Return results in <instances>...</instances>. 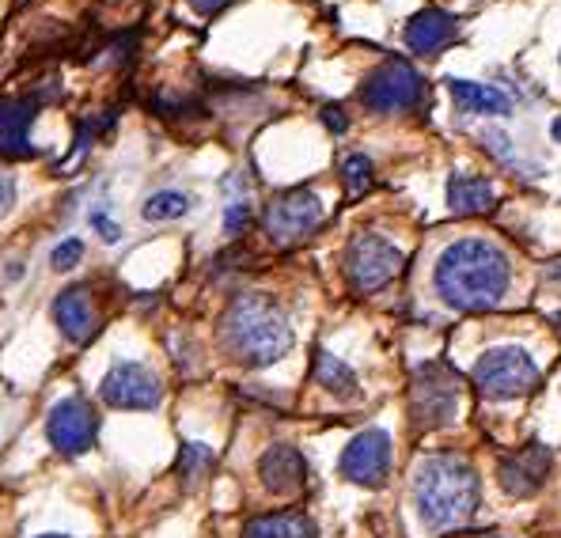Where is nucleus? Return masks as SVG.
I'll return each instance as SVG.
<instances>
[{
	"mask_svg": "<svg viewBox=\"0 0 561 538\" xmlns=\"http://www.w3.org/2000/svg\"><path fill=\"white\" fill-rule=\"evenodd\" d=\"M342 474L350 478L353 485L360 490H379V485L391 478V467H394V448H391V436L383 428H365L357 433L342 451Z\"/></svg>",
	"mask_w": 561,
	"mask_h": 538,
	"instance_id": "obj_9",
	"label": "nucleus"
},
{
	"mask_svg": "<svg viewBox=\"0 0 561 538\" xmlns=\"http://www.w3.org/2000/svg\"><path fill=\"white\" fill-rule=\"evenodd\" d=\"M259 478L266 485V493L274 496H293L308 485V459L293 444H274L262 451L259 459Z\"/></svg>",
	"mask_w": 561,
	"mask_h": 538,
	"instance_id": "obj_13",
	"label": "nucleus"
},
{
	"mask_svg": "<svg viewBox=\"0 0 561 538\" xmlns=\"http://www.w3.org/2000/svg\"><path fill=\"white\" fill-rule=\"evenodd\" d=\"M46 436L61 455H84L92 451L95 436H99V413L92 410V402L69 394V399L54 402L46 417Z\"/></svg>",
	"mask_w": 561,
	"mask_h": 538,
	"instance_id": "obj_11",
	"label": "nucleus"
},
{
	"mask_svg": "<svg viewBox=\"0 0 561 538\" xmlns=\"http://www.w3.org/2000/svg\"><path fill=\"white\" fill-rule=\"evenodd\" d=\"M436 293L456 311H490L513 285V262L490 239H459L436 259Z\"/></svg>",
	"mask_w": 561,
	"mask_h": 538,
	"instance_id": "obj_1",
	"label": "nucleus"
},
{
	"mask_svg": "<svg viewBox=\"0 0 561 538\" xmlns=\"http://www.w3.org/2000/svg\"><path fill=\"white\" fill-rule=\"evenodd\" d=\"M402 262H407L402 251L387 236L360 231V236H353L350 251H345V281H350V288L360 296L379 293V288H387L399 277Z\"/></svg>",
	"mask_w": 561,
	"mask_h": 538,
	"instance_id": "obj_6",
	"label": "nucleus"
},
{
	"mask_svg": "<svg viewBox=\"0 0 561 538\" xmlns=\"http://www.w3.org/2000/svg\"><path fill=\"white\" fill-rule=\"evenodd\" d=\"M323 122H327V129H334V134H345V114H342V106H323Z\"/></svg>",
	"mask_w": 561,
	"mask_h": 538,
	"instance_id": "obj_30",
	"label": "nucleus"
},
{
	"mask_svg": "<svg viewBox=\"0 0 561 538\" xmlns=\"http://www.w3.org/2000/svg\"><path fill=\"white\" fill-rule=\"evenodd\" d=\"M15 205V179L12 175H0V217H8Z\"/></svg>",
	"mask_w": 561,
	"mask_h": 538,
	"instance_id": "obj_28",
	"label": "nucleus"
},
{
	"mask_svg": "<svg viewBox=\"0 0 561 538\" xmlns=\"http://www.w3.org/2000/svg\"><path fill=\"white\" fill-rule=\"evenodd\" d=\"M99 394H103L106 405L114 410H156L163 402V387L160 376H156L148 364L137 360H118L99 384Z\"/></svg>",
	"mask_w": 561,
	"mask_h": 538,
	"instance_id": "obj_10",
	"label": "nucleus"
},
{
	"mask_svg": "<svg viewBox=\"0 0 561 538\" xmlns=\"http://www.w3.org/2000/svg\"><path fill=\"white\" fill-rule=\"evenodd\" d=\"M54 322L61 330L65 342L72 345H88L99 334V314L92 304V293L84 285H72L65 288L61 296L54 300Z\"/></svg>",
	"mask_w": 561,
	"mask_h": 538,
	"instance_id": "obj_14",
	"label": "nucleus"
},
{
	"mask_svg": "<svg viewBox=\"0 0 561 538\" xmlns=\"http://www.w3.org/2000/svg\"><path fill=\"white\" fill-rule=\"evenodd\" d=\"M190 8H194L197 15H217V12H225L232 0H186Z\"/></svg>",
	"mask_w": 561,
	"mask_h": 538,
	"instance_id": "obj_29",
	"label": "nucleus"
},
{
	"mask_svg": "<svg viewBox=\"0 0 561 538\" xmlns=\"http://www.w3.org/2000/svg\"><path fill=\"white\" fill-rule=\"evenodd\" d=\"M220 342H225L228 357L243 368H270L293 350V327L274 296L243 293L228 304L225 319H220Z\"/></svg>",
	"mask_w": 561,
	"mask_h": 538,
	"instance_id": "obj_2",
	"label": "nucleus"
},
{
	"mask_svg": "<svg viewBox=\"0 0 561 538\" xmlns=\"http://www.w3.org/2000/svg\"><path fill=\"white\" fill-rule=\"evenodd\" d=\"M80 259H84V243L80 239H65V243L54 247V254H49V266H54L57 273L80 266Z\"/></svg>",
	"mask_w": 561,
	"mask_h": 538,
	"instance_id": "obj_24",
	"label": "nucleus"
},
{
	"mask_svg": "<svg viewBox=\"0 0 561 538\" xmlns=\"http://www.w3.org/2000/svg\"><path fill=\"white\" fill-rule=\"evenodd\" d=\"M251 228V205L247 202H232L225 213V231L228 236H243V231Z\"/></svg>",
	"mask_w": 561,
	"mask_h": 538,
	"instance_id": "obj_25",
	"label": "nucleus"
},
{
	"mask_svg": "<svg viewBox=\"0 0 561 538\" xmlns=\"http://www.w3.org/2000/svg\"><path fill=\"white\" fill-rule=\"evenodd\" d=\"M456 31L459 27L448 12H440V8H425V12L410 15L402 38H407L410 54H440L444 46L456 43Z\"/></svg>",
	"mask_w": 561,
	"mask_h": 538,
	"instance_id": "obj_16",
	"label": "nucleus"
},
{
	"mask_svg": "<svg viewBox=\"0 0 561 538\" xmlns=\"http://www.w3.org/2000/svg\"><path fill=\"white\" fill-rule=\"evenodd\" d=\"M456 99V106L463 114H513V99L505 95L501 88L493 84H474V80H459V77H448L444 80Z\"/></svg>",
	"mask_w": 561,
	"mask_h": 538,
	"instance_id": "obj_17",
	"label": "nucleus"
},
{
	"mask_svg": "<svg viewBox=\"0 0 561 538\" xmlns=\"http://www.w3.org/2000/svg\"><path fill=\"white\" fill-rule=\"evenodd\" d=\"M482 140H490V152L501 156V160H508V156H513V145H508V137L497 134V129H485Z\"/></svg>",
	"mask_w": 561,
	"mask_h": 538,
	"instance_id": "obj_27",
	"label": "nucleus"
},
{
	"mask_svg": "<svg viewBox=\"0 0 561 538\" xmlns=\"http://www.w3.org/2000/svg\"><path fill=\"white\" fill-rule=\"evenodd\" d=\"M327 209L323 202H319L316 190H285V194H277L274 202L266 205V217H262V228H266V236L274 239L277 247H288V243H300V239H308L311 231L323 225Z\"/></svg>",
	"mask_w": 561,
	"mask_h": 538,
	"instance_id": "obj_8",
	"label": "nucleus"
},
{
	"mask_svg": "<svg viewBox=\"0 0 561 538\" xmlns=\"http://www.w3.org/2000/svg\"><path fill=\"white\" fill-rule=\"evenodd\" d=\"M448 205L459 213V217H485V213H493V205H497V194H493L490 179L482 175H451L448 179Z\"/></svg>",
	"mask_w": 561,
	"mask_h": 538,
	"instance_id": "obj_18",
	"label": "nucleus"
},
{
	"mask_svg": "<svg viewBox=\"0 0 561 538\" xmlns=\"http://www.w3.org/2000/svg\"><path fill=\"white\" fill-rule=\"evenodd\" d=\"M213 467H217V455L205 448V444H183V451H179V474H183L186 485H197Z\"/></svg>",
	"mask_w": 561,
	"mask_h": 538,
	"instance_id": "obj_22",
	"label": "nucleus"
},
{
	"mask_svg": "<svg viewBox=\"0 0 561 538\" xmlns=\"http://www.w3.org/2000/svg\"><path fill=\"white\" fill-rule=\"evenodd\" d=\"M550 470H554V455L542 444H524V448L501 455L497 462V478L505 485L508 496H531L547 485Z\"/></svg>",
	"mask_w": 561,
	"mask_h": 538,
	"instance_id": "obj_12",
	"label": "nucleus"
},
{
	"mask_svg": "<svg viewBox=\"0 0 561 538\" xmlns=\"http://www.w3.org/2000/svg\"><path fill=\"white\" fill-rule=\"evenodd\" d=\"M316 384L330 391L334 399H345V402H357L360 399V384H357V371L350 368L342 357L327 350H316Z\"/></svg>",
	"mask_w": 561,
	"mask_h": 538,
	"instance_id": "obj_20",
	"label": "nucleus"
},
{
	"mask_svg": "<svg viewBox=\"0 0 561 538\" xmlns=\"http://www.w3.org/2000/svg\"><path fill=\"white\" fill-rule=\"evenodd\" d=\"M92 228L99 231V236H103V243H118V239H122V228L114 225L111 217H106V209H95L92 213Z\"/></svg>",
	"mask_w": 561,
	"mask_h": 538,
	"instance_id": "obj_26",
	"label": "nucleus"
},
{
	"mask_svg": "<svg viewBox=\"0 0 561 538\" xmlns=\"http://www.w3.org/2000/svg\"><path fill=\"white\" fill-rule=\"evenodd\" d=\"M360 103L376 114H407L425 106V77L410 61H387L360 84Z\"/></svg>",
	"mask_w": 561,
	"mask_h": 538,
	"instance_id": "obj_7",
	"label": "nucleus"
},
{
	"mask_svg": "<svg viewBox=\"0 0 561 538\" xmlns=\"http://www.w3.org/2000/svg\"><path fill=\"white\" fill-rule=\"evenodd\" d=\"M243 538H319L316 524L304 512H266V516L247 519Z\"/></svg>",
	"mask_w": 561,
	"mask_h": 538,
	"instance_id": "obj_19",
	"label": "nucleus"
},
{
	"mask_svg": "<svg viewBox=\"0 0 561 538\" xmlns=\"http://www.w3.org/2000/svg\"><path fill=\"white\" fill-rule=\"evenodd\" d=\"M43 538H69V535H43Z\"/></svg>",
	"mask_w": 561,
	"mask_h": 538,
	"instance_id": "obj_32",
	"label": "nucleus"
},
{
	"mask_svg": "<svg viewBox=\"0 0 561 538\" xmlns=\"http://www.w3.org/2000/svg\"><path fill=\"white\" fill-rule=\"evenodd\" d=\"M539 387V364L519 345H497L485 350L474 364V391L490 402L524 399Z\"/></svg>",
	"mask_w": 561,
	"mask_h": 538,
	"instance_id": "obj_4",
	"label": "nucleus"
},
{
	"mask_svg": "<svg viewBox=\"0 0 561 538\" xmlns=\"http://www.w3.org/2000/svg\"><path fill=\"white\" fill-rule=\"evenodd\" d=\"M550 137H554L558 145H561V114H558V118H554V126H550Z\"/></svg>",
	"mask_w": 561,
	"mask_h": 538,
	"instance_id": "obj_31",
	"label": "nucleus"
},
{
	"mask_svg": "<svg viewBox=\"0 0 561 538\" xmlns=\"http://www.w3.org/2000/svg\"><path fill=\"white\" fill-rule=\"evenodd\" d=\"M190 213V197L183 190H160V194H152L145 202V209H140V217L152 220V225H160V220H179Z\"/></svg>",
	"mask_w": 561,
	"mask_h": 538,
	"instance_id": "obj_21",
	"label": "nucleus"
},
{
	"mask_svg": "<svg viewBox=\"0 0 561 538\" xmlns=\"http://www.w3.org/2000/svg\"><path fill=\"white\" fill-rule=\"evenodd\" d=\"M35 99H0V156H35L31 145V122H35Z\"/></svg>",
	"mask_w": 561,
	"mask_h": 538,
	"instance_id": "obj_15",
	"label": "nucleus"
},
{
	"mask_svg": "<svg viewBox=\"0 0 561 538\" xmlns=\"http://www.w3.org/2000/svg\"><path fill=\"white\" fill-rule=\"evenodd\" d=\"M459 413V376L448 364H421L410 387V417L421 433L451 425Z\"/></svg>",
	"mask_w": 561,
	"mask_h": 538,
	"instance_id": "obj_5",
	"label": "nucleus"
},
{
	"mask_svg": "<svg viewBox=\"0 0 561 538\" xmlns=\"http://www.w3.org/2000/svg\"><path fill=\"white\" fill-rule=\"evenodd\" d=\"M342 182H345V190H350V197H360L365 190H373V182H376L373 160H368V156H360V152L345 156V160H342Z\"/></svg>",
	"mask_w": 561,
	"mask_h": 538,
	"instance_id": "obj_23",
	"label": "nucleus"
},
{
	"mask_svg": "<svg viewBox=\"0 0 561 538\" xmlns=\"http://www.w3.org/2000/svg\"><path fill=\"white\" fill-rule=\"evenodd\" d=\"M482 501V482L474 467L459 455H428L417 470L414 504L428 531H448L467 524Z\"/></svg>",
	"mask_w": 561,
	"mask_h": 538,
	"instance_id": "obj_3",
	"label": "nucleus"
}]
</instances>
